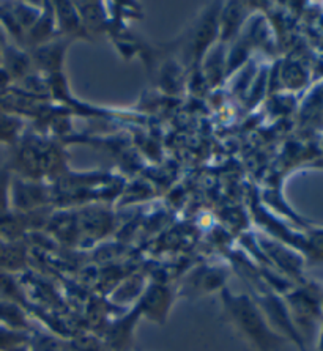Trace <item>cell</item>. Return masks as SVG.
Segmentation results:
<instances>
[{"label": "cell", "instance_id": "cell-6", "mask_svg": "<svg viewBox=\"0 0 323 351\" xmlns=\"http://www.w3.org/2000/svg\"><path fill=\"white\" fill-rule=\"evenodd\" d=\"M12 208V175L7 167L0 169V221L10 215Z\"/></svg>", "mask_w": 323, "mask_h": 351}, {"label": "cell", "instance_id": "cell-3", "mask_svg": "<svg viewBox=\"0 0 323 351\" xmlns=\"http://www.w3.org/2000/svg\"><path fill=\"white\" fill-rule=\"evenodd\" d=\"M172 304L171 290L164 285H152L139 302V312L153 322L163 323Z\"/></svg>", "mask_w": 323, "mask_h": 351}, {"label": "cell", "instance_id": "cell-9", "mask_svg": "<svg viewBox=\"0 0 323 351\" xmlns=\"http://www.w3.org/2000/svg\"><path fill=\"white\" fill-rule=\"evenodd\" d=\"M10 351H30L27 345H24V347H19V348H14V350H10Z\"/></svg>", "mask_w": 323, "mask_h": 351}, {"label": "cell", "instance_id": "cell-8", "mask_svg": "<svg viewBox=\"0 0 323 351\" xmlns=\"http://www.w3.org/2000/svg\"><path fill=\"white\" fill-rule=\"evenodd\" d=\"M314 351H323V322L319 328V332H317V343Z\"/></svg>", "mask_w": 323, "mask_h": 351}, {"label": "cell", "instance_id": "cell-4", "mask_svg": "<svg viewBox=\"0 0 323 351\" xmlns=\"http://www.w3.org/2000/svg\"><path fill=\"white\" fill-rule=\"evenodd\" d=\"M29 336L25 331L13 329L0 324V351H10L19 347H24L29 342Z\"/></svg>", "mask_w": 323, "mask_h": 351}, {"label": "cell", "instance_id": "cell-2", "mask_svg": "<svg viewBox=\"0 0 323 351\" xmlns=\"http://www.w3.org/2000/svg\"><path fill=\"white\" fill-rule=\"evenodd\" d=\"M284 302L296 332L308 347V342L319 332V324H322L323 298L311 287H300L287 293Z\"/></svg>", "mask_w": 323, "mask_h": 351}, {"label": "cell", "instance_id": "cell-10", "mask_svg": "<svg viewBox=\"0 0 323 351\" xmlns=\"http://www.w3.org/2000/svg\"><path fill=\"white\" fill-rule=\"evenodd\" d=\"M300 351H314V350H311L309 347H301Z\"/></svg>", "mask_w": 323, "mask_h": 351}, {"label": "cell", "instance_id": "cell-5", "mask_svg": "<svg viewBox=\"0 0 323 351\" xmlns=\"http://www.w3.org/2000/svg\"><path fill=\"white\" fill-rule=\"evenodd\" d=\"M63 58V46H60L59 43H52V45H46L43 47H38L36 51V60L41 66L49 68V70H54L59 65V62H62Z\"/></svg>", "mask_w": 323, "mask_h": 351}, {"label": "cell", "instance_id": "cell-1", "mask_svg": "<svg viewBox=\"0 0 323 351\" xmlns=\"http://www.w3.org/2000/svg\"><path fill=\"white\" fill-rule=\"evenodd\" d=\"M221 302L224 320L256 351H279L287 342L270 326L254 298L221 289Z\"/></svg>", "mask_w": 323, "mask_h": 351}, {"label": "cell", "instance_id": "cell-7", "mask_svg": "<svg viewBox=\"0 0 323 351\" xmlns=\"http://www.w3.org/2000/svg\"><path fill=\"white\" fill-rule=\"evenodd\" d=\"M18 134V123L8 117H0V142H12Z\"/></svg>", "mask_w": 323, "mask_h": 351}]
</instances>
